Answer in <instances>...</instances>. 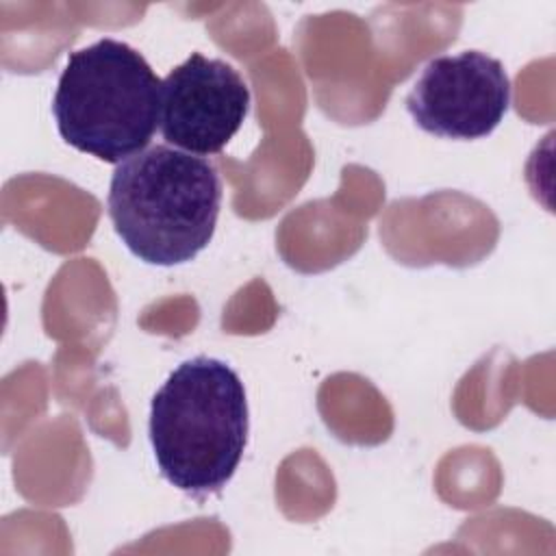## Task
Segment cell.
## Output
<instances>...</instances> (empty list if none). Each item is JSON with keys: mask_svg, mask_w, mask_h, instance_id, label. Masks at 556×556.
<instances>
[{"mask_svg": "<svg viewBox=\"0 0 556 556\" xmlns=\"http://www.w3.org/2000/svg\"><path fill=\"white\" fill-rule=\"evenodd\" d=\"M248 397L224 361L180 363L150 404V443L161 476L189 495H208L235 476L248 443Z\"/></svg>", "mask_w": 556, "mask_h": 556, "instance_id": "obj_1", "label": "cell"}, {"mask_svg": "<svg viewBox=\"0 0 556 556\" xmlns=\"http://www.w3.org/2000/svg\"><path fill=\"white\" fill-rule=\"evenodd\" d=\"M106 204L115 232L139 261L182 265L213 239L222 178L208 159L156 143L115 167Z\"/></svg>", "mask_w": 556, "mask_h": 556, "instance_id": "obj_2", "label": "cell"}, {"mask_svg": "<svg viewBox=\"0 0 556 556\" xmlns=\"http://www.w3.org/2000/svg\"><path fill=\"white\" fill-rule=\"evenodd\" d=\"M161 83L139 50L113 37L72 52L52 100L59 135L72 148L119 165L150 143Z\"/></svg>", "mask_w": 556, "mask_h": 556, "instance_id": "obj_3", "label": "cell"}, {"mask_svg": "<svg viewBox=\"0 0 556 556\" xmlns=\"http://www.w3.org/2000/svg\"><path fill=\"white\" fill-rule=\"evenodd\" d=\"M510 80L504 65L480 50L430 59L406 96L413 122L445 139H482L504 119Z\"/></svg>", "mask_w": 556, "mask_h": 556, "instance_id": "obj_4", "label": "cell"}, {"mask_svg": "<svg viewBox=\"0 0 556 556\" xmlns=\"http://www.w3.org/2000/svg\"><path fill=\"white\" fill-rule=\"evenodd\" d=\"M250 111V87L222 59L193 52L161 83L159 128L185 152L208 156L226 148Z\"/></svg>", "mask_w": 556, "mask_h": 556, "instance_id": "obj_5", "label": "cell"}]
</instances>
